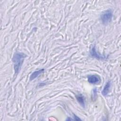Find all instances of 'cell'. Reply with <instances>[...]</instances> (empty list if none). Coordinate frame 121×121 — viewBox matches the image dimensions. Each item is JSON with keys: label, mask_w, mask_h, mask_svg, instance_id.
Returning <instances> with one entry per match:
<instances>
[{"label": "cell", "mask_w": 121, "mask_h": 121, "mask_svg": "<svg viewBox=\"0 0 121 121\" xmlns=\"http://www.w3.org/2000/svg\"><path fill=\"white\" fill-rule=\"evenodd\" d=\"M26 55L23 52H16L13 55L12 61L14 63V68L15 73L17 74L19 72L22 64Z\"/></svg>", "instance_id": "cell-1"}, {"label": "cell", "mask_w": 121, "mask_h": 121, "mask_svg": "<svg viewBox=\"0 0 121 121\" xmlns=\"http://www.w3.org/2000/svg\"><path fill=\"white\" fill-rule=\"evenodd\" d=\"M113 17L112 11L111 9H107L104 11L100 15V19L102 23L104 25H107L109 23Z\"/></svg>", "instance_id": "cell-2"}, {"label": "cell", "mask_w": 121, "mask_h": 121, "mask_svg": "<svg viewBox=\"0 0 121 121\" xmlns=\"http://www.w3.org/2000/svg\"><path fill=\"white\" fill-rule=\"evenodd\" d=\"M87 79L88 82L92 84L99 83L101 81V78L99 76L96 75H89L87 77Z\"/></svg>", "instance_id": "cell-3"}, {"label": "cell", "mask_w": 121, "mask_h": 121, "mask_svg": "<svg viewBox=\"0 0 121 121\" xmlns=\"http://www.w3.org/2000/svg\"><path fill=\"white\" fill-rule=\"evenodd\" d=\"M90 55L93 57H94L97 59H104L105 58L104 56H101L97 53L96 50H95V46H93L92 47L91 51H90Z\"/></svg>", "instance_id": "cell-4"}, {"label": "cell", "mask_w": 121, "mask_h": 121, "mask_svg": "<svg viewBox=\"0 0 121 121\" xmlns=\"http://www.w3.org/2000/svg\"><path fill=\"white\" fill-rule=\"evenodd\" d=\"M111 86V82L110 81H108L105 85L102 91V94L104 96H106L110 91V88Z\"/></svg>", "instance_id": "cell-5"}, {"label": "cell", "mask_w": 121, "mask_h": 121, "mask_svg": "<svg viewBox=\"0 0 121 121\" xmlns=\"http://www.w3.org/2000/svg\"><path fill=\"white\" fill-rule=\"evenodd\" d=\"M44 69H41L38 70H36L34 71L31 75L30 76V80H33L35 78H36L38 76H39L41 73L43 72Z\"/></svg>", "instance_id": "cell-6"}, {"label": "cell", "mask_w": 121, "mask_h": 121, "mask_svg": "<svg viewBox=\"0 0 121 121\" xmlns=\"http://www.w3.org/2000/svg\"><path fill=\"white\" fill-rule=\"evenodd\" d=\"M76 98L78 103L83 107L85 105V101L84 96L82 94H78L76 95Z\"/></svg>", "instance_id": "cell-7"}, {"label": "cell", "mask_w": 121, "mask_h": 121, "mask_svg": "<svg viewBox=\"0 0 121 121\" xmlns=\"http://www.w3.org/2000/svg\"><path fill=\"white\" fill-rule=\"evenodd\" d=\"M74 120H81V119L78 118V116H77L76 115L74 114Z\"/></svg>", "instance_id": "cell-8"}]
</instances>
